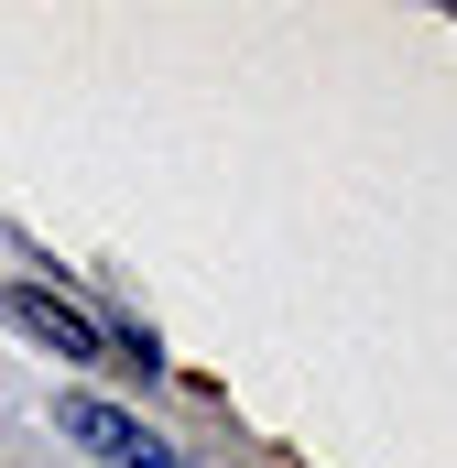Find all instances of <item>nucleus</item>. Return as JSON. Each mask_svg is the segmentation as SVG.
Returning a JSON list of instances; mask_svg holds the SVG:
<instances>
[{
	"mask_svg": "<svg viewBox=\"0 0 457 468\" xmlns=\"http://www.w3.org/2000/svg\"><path fill=\"white\" fill-rule=\"evenodd\" d=\"M55 425H66L88 458H110V468H186L175 447H164V436H142V414H120V403H99V392H77Z\"/></svg>",
	"mask_w": 457,
	"mask_h": 468,
	"instance_id": "f257e3e1",
	"label": "nucleus"
},
{
	"mask_svg": "<svg viewBox=\"0 0 457 468\" xmlns=\"http://www.w3.org/2000/svg\"><path fill=\"white\" fill-rule=\"evenodd\" d=\"M0 316H11L33 349H55V359H110V327H99V316H77V305H66V294H44V283H11V294H0Z\"/></svg>",
	"mask_w": 457,
	"mask_h": 468,
	"instance_id": "f03ea898",
	"label": "nucleus"
}]
</instances>
